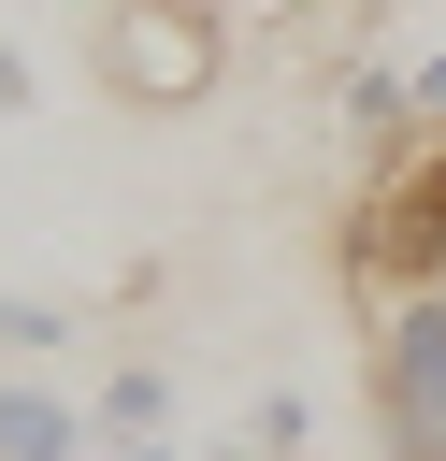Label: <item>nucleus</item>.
I'll return each mask as SVG.
<instances>
[{
  "label": "nucleus",
  "mask_w": 446,
  "mask_h": 461,
  "mask_svg": "<svg viewBox=\"0 0 446 461\" xmlns=\"http://www.w3.org/2000/svg\"><path fill=\"white\" fill-rule=\"evenodd\" d=\"M0 115H29V58L14 43H0Z\"/></svg>",
  "instance_id": "8"
},
{
  "label": "nucleus",
  "mask_w": 446,
  "mask_h": 461,
  "mask_svg": "<svg viewBox=\"0 0 446 461\" xmlns=\"http://www.w3.org/2000/svg\"><path fill=\"white\" fill-rule=\"evenodd\" d=\"M345 288L360 303L446 288V130H417L403 158H374V187L345 202Z\"/></svg>",
  "instance_id": "2"
},
{
  "label": "nucleus",
  "mask_w": 446,
  "mask_h": 461,
  "mask_svg": "<svg viewBox=\"0 0 446 461\" xmlns=\"http://www.w3.org/2000/svg\"><path fill=\"white\" fill-rule=\"evenodd\" d=\"M115 461H187V447H115Z\"/></svg>",
  "instance_id": "10"
},
{
  "label": "nucleus",
  "mask_w": 446,
  "mask_h": 461,
  "mask_svg": "<svg viewBox=\"0 0 446 461\" xmlns=\"http://www.w3.org/2000/svg\"><path fill=\"white\" fill-rule=\"evenodd\" d=\"M86 418H101L115 447H158V432H173V375H158V360H115V389H101Z\"/></svg>",
  "instance_id": "6"
},
{
  "label": "nucleus",
  "mask_w": 446,
  "mask_h": 461,
  "mask_svg": "<svg viewBox=\"0 0 446 461\" xmlns=\"http://www.w3.org/2000/svg\"><path fill=\"white\" fill-rule=\"evenodd\" d=\"M0 346H72V303H14L0 288Z\"/></svg>",
  "instance_id": "7"
},
{
  "label": "nucleus",
  "mask_w": 446,
  "mask_h": 461,
  "mask_svg": "<svg viewBox=\"0 0 446 461\" xmlns=\"http://www.w3.org/2000/svg\"><path fill=\"white\" fill-rule=\"evenodd\" d=\"M374 447L388 461H446V288L374 303Z\"/></svg>",
  "instance_id": "3"
},
{
  "label": "nucleus",
  "mask_w": 446,
  "mask_h": 461,
  "mask_svg": "<svg viewBox=\"0 0 446 461\" xmlns=\"http://www.w3.org/2000/svg\"><path fill=\"white\" fill-rule=\"evenodd\" d=\"M374 29H388V0H302V14H288V29H273V43H288V58H302V72H331V58H360V43H374Z\"/></svg>",
  "instance_id": "5"
},
{
  "label": "nucleus",
  "mask_w": 446,
  "mask_h": 461,
  "mask_svg": "<svg viewBox=\"0 0 446 461\" xmlns=\"http://www.w3.org/2000/svg\"><path fill=\"white\" fill-rule=\"evenodd\" d=\"M86 403H58V389H29V375H0V461H86Z\"/></svg>",
  "instance_id": "4"
},
{
  "label": "nucleus",
  "mask_w": 446,
  "mask_h": 461,
  "mask_svg": "<svg viewBox=\"0 0 446 461\" xmlns=\"http://www.w3.org/2000/svg\"><path fill=\"white\" fill-rule=\"evenodd\" d=\"M187 461H273V447H259V432H245V447H187Z\"/></svg>",
  "instance_id": "9"
},
{
  "label": "nucleus",
  "mask_w": 446,
  "mask_h": 461,
  "mask_svg": "<svg viewBox=\"0 0 446 461\" xmlns=\"http://www.w3.org/2000/svg\"><path fill=\"white\" fill-rule=\"evenodd\" d=\"M86 72H101L115 115H201L230 86V0H101Z\"/></svg>",
  "instance_id": "1"
}]
</instances>
